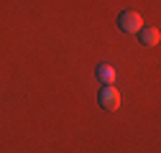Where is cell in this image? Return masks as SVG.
<instances>
[{"mask_svg":"<svg viewBox=\"0 0 161 153\" xmlns=\"http://www.w3.org/2000/svg\"><path fill=\"white\" fill-rule=\"evenodd\" d=\"M138 33H141L138 38H141V44H143V46H156L158 38H161V33H158L156 26H146V28H141Z\"/></svg>","mask_w":161,"mask_h":153,"instance_id":"cell-3","label":"cell"},{"mask_svg":"<svg viewBox=\"0 0 161 153\" xmlns=\"http://www.w3.org/2000/svg\"><path fill=\"white\" fill-rule=\"evenodd\" d=\"M118 26L125 33H138L141 28H143V15L136 13V10H123L118 15Z\"/></svg>","mask_w":161,"mask_h":153,"instance_id":"cell-1","label":"cell"},{"mask_svg":"<svg viewBox=\"0 0 161 153\" xmlns=\"http://www.w3.org/2000/svg\"><path fill=\"white\" fill-rule=\"evenodd\" d=\"M115 76H118V74H115V69H113L110 64H100V66H97V79L103 82V84H113Z\"/></svg>","mask_w":161,"mask_h":153,"instance_id":"cell-4","label":"cell"},{"mask_svg":"<svg viewBox=\"0 0 161 153\" xmlns=\"http://www.w3.org/2000/svg\"><path fill=\"white\" fill-rule=\"evenodd\" d=\"M100 107H105V110H118L120 107V92L113 84H105L100 89Z\"/></svg>","mask_w":161,"mask_h":153,"instance_id":"cell-2","label":"cell"}]
</instances>
